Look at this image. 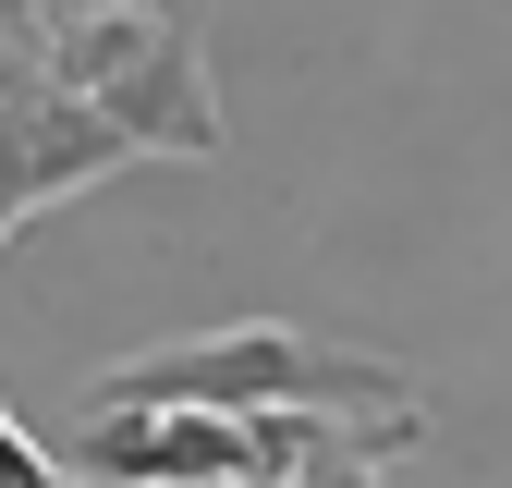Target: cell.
Listing matches in <instances>:
<instances>
[{"label": "cell", "instance_id": "cell-5", "mask_svg": "<svg viewBox=\"0 0 512 488\" xmlns=\"http://www.w3.org/2000/svg\"><path fill=\"white\" fill-rule=\"evenodd\" d=\"M74 13H159V25H208V0H37V37L74 25Z\"/></svg>", "mask_w": 512, "mask_h": 488}, {"label": "cell", "instance_id": "cell-7", "mask_svg": "<svg viewBox=\"0 0 512 488\" xmlns=\"http://www.w3.org/2000/svg\"><path fill=\"white\" fill-rule=\"evenodd\" d=\"M0 61H13V74H37V0H0Z\"/></svg>", "mask_w": 512, "mask_h": 488}, {"label": "cell", "instance_id": "cell-1", "mask_svg": "<svg viewBox=\"0 0 512 488\" xmlns=\"http://www.w3.org/2000/svg\"><path fill=\"white\" fill-rule=\"evenodd\" d=\"M86 403H208V415H354V427H427V391L415 366L391 354H354L330 330H293V318H232V330H183V342H147V354H110Z\"/></svg>", "mask_w": 512, "mask_h": 488}, {"label": "cell", "instance_id": "cell-6", "mask_svg": "<svg viewBox=\"0 0 512 488\" xmlns=\"http://www.w3.org/2000/svg\"><path fill=\"white\" fill-rule=\"evenodd\" d=\"M0 488H61V464H49L25 427H13V403H0Z\"/></svg>", "mask_w": 512, "mask_h": 488}, {"label": "cell", "instance_id": "cell-2", "mask_svg": "<svg viewBox=\"0 0 512 488\" xmlns=\"http://www.w3.org/2000/svg\"><path fill=\"white\" fill-rule=\"evenodd\" d=\"M135 159L110 135V122L86 110V98H61V86H0V244H13L25 220H49L61 196H98V183Z\"/></svg>", "mask_w": 512, "mask_h": 488}, {"label": "cell", "instance_id": "cell-9", "mask_svg": "<svg viewBox=\"0 0 512 488\" xmlns=\"http://www.w3.org/2000/svg\"><path fill=\"white\" fill-rule=\"evenodd\" d=\"M61 488H86V476H61Z\"/></svg>", "mask_w": 512, "mask_h": 488}, {"label": "cell", "instance_id": "cell-8", "mask_svg": "<svg viewBox=\"0 0 512 488\" xmlns=\"http://www.w3.org/2000/svg\"><path fill=\"white\" fill-rule=\"evenodd\" d=\"M0 86H25V74H13V61H0Z\"/></svg>", "mask_w": 512, "mask_h": 488}, {"label": "cell", "instance_id": "cell-3", "mask_svg": "<svg viewBox=\"0 0 512 488\" xmlns=\"http://www.w3.org/2000/svg\"><path fill=\"white\" fill-rule=\"evenodd\" d=\"M86 110L135 159H220V74H208V37L196 25H159L135 61H110V74L86 86Z\"/></svg>", "mask_w": 512, "mask_h": 488}, {"label": "cell", "instance_id": "cell-4", "mask_svg": "<svg viewBox=\"0 0 512 488\" xmlns=\"http://www.w3.org/2000/svg\"><path fill=\"white\" fill-rule=\"evenodd\" d=\"M415 440H427V427H403V415H391V427L317 415V440H305V452H293L269 488H378V464H391V452H415Z\"/></svg>", "mask_w": 512, "mask_h": 488}]
</instances>
